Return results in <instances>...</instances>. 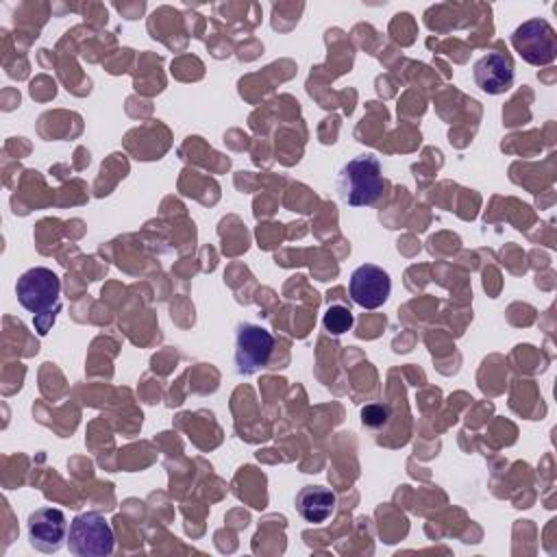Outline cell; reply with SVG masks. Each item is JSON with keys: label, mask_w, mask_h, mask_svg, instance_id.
Wrapping results in <instances>:
<instances>
[{"label": "cell", "mask_w": 557, "mask_h": 557, "mask_svg": "<svg viewBox=\"0 0 557 557\" xmlns=\"http://www.w3.org/2000/svg\"><path fill=\"white\" fill-rule=\"evenodd\" d=\"M17 302L33 313V322L39 335H46L61 309V281L44 265H35L20 274L15 283Z\"/></svg>", "instance_id": "obj_1"}, {"label": "cell", "mask_w": 557, "mask_h": 557, "mask_svg": "<svg viewBox=\"0 0 557 557\" xmlns=\"http://www.w3.org/2000/svg\"><path fill=\"white\" fill-rule=\"evenodd\" d=\"M335 189L339 200L348 207H372L385 189L379 157L366 152L346 161L335 176Z\"/></svg>", "instance_id": "obj_2"}, {"label": "cell", "mask_w": 557, "mask_h": 557, "mask_svg": "<svg viewBox=\"0 0 557 557\" xmlns=\"http://www.w3.org/2000/svg\"><path fill=\"white\" fill-rule=\"evenodd\" d=\"M67 548L76 557H107L115 548L113 529L98 511L78 513L70 522Z\"/></svg>", "instance_id": "obj_3"}, {"label": "cell", "mask_w": 557, "mask_h": 557, "mask_svg": "<svg viewBox=\"0 0 557 557\" xmlns=\"http://www.w3.org/2000/svg\"><path fill=\"white\" fill-rule=\"evenodd\" d=\"M274 352V337L265 326L242 322L235 331V352L233 363L237 374L250 376L268 366Z\"/></svg>", "instance_id": "obj_4"}, {"label": "cell", "mask_w": 557, "mask_h": 557, "mask_svg": "<svg viewBox=\"0 0 557 557\" xmlns=\"http://www.w3.org/2000/svg\"><path fill=\"white\" fill-rule=\"evenodd\" d=\"M511 46L527 63L548 65L555 61L557 54V35L546 20L531 17L513 30Z\"/></svg>", "instance_id": "obj_5"}, {"label": "cell", "mask_w": 557, "mask_h": 557, "mask_svg": "<svg viewBox=\"0 0 557 557\" xmlns=\"http://www.w3.org/2000/svg\"><path fill=\"white\" fill-rule=\"evenodd\" d=\"M350 298L363 309H379L392 294V278L387 270L374 263H363L352 270L348 283Z\"/></svg>", "instance_id": "obj_6"}, {"label": "cell", "mask_w": 557, "mask_h": 557, "mask_svg": "<svg viewBox=\"0 0 557 557\" xmlns=\"http://www.w3.org/2000/svg\"><path fill=\"white\" fill-rule=\"evenodd\" d=\"M28 542L41 553H57L67 540L65 513L57 507H39L26 520Z\"/></svg>", "instance_id": "obj_7"}, {"label": "cell", "mask_w": 557, "mask_h": 557, "mask_svg": "<svg viewBox=\"0 0 557 557\" xmlns=\"http://www.w3.org/2000/svg\"><path fill=\"white\" fill-rule=\"evenodd\" d=\"M472 76L481 91L492 96L505 94L513 85V61L503 50H490L474 61Z\"/></svg>", "instance_id": "obj_8"}, {"label": "cell", "mask_w": 557, "mask_h": 557, "mask_svg": "<svg viewBox=\"0 0 557 557\" xmlns=\"http://www.w3.org/2000/svg\"><path fill=\"white\" fill-rule=\"evenodd\" d=\"M294 505L302 520H307L311 524H320L326 518H331V513L335 509V494H333V490H329L324 485H305L296 494Z\"/></svg>", "instance_id": "obj_9"}, {"label": "cell", "mask_w": 557, "mask_h": 557, "mask_svg": "<svg viewBox=\"0 0 557 557\" xmlns=\"http://www.w3.org/2000/svg\"><path fill=\"white\" fill-rule=\"evenodd\" d=\"M322 324H324V329H326L331 335H342V333H346V331L352 329L355 315H352L350 309H346L344 305H331V307L324 311Z\"/></svg>", "instance_id": "obj_10"}, {"label": "cell", "mask_w": 557, "mask_h": 557, "mask_svg": "<svg viewBox=\"0 0 557 557\" xmlns=\"http://www.w3.org/2000/svg\"><path fill=\"white\" fill-rule=\"evenodd\" d=\"M389 416H392V411H389V407L383 405V403H372V405H366V407L361 409V422H363V426H368V429L385 426L387 420H389Z\"/></svg>", "instance_id": "obj_11"}]
</instances>
